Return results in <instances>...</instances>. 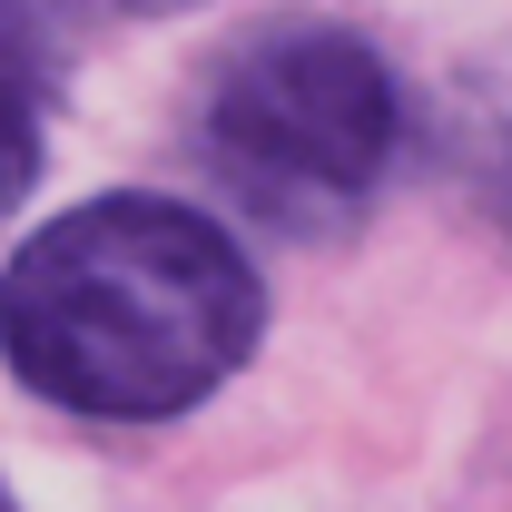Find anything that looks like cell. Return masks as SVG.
<instances>
[{
  "label": "cell",
  "mask_w": 512,
  "mask_h": 512,
  "mask_svg": "<svg viewBox=\"0 0 512 512\" xmlns=\"http://www.w3.org/2000/svg\"><path fill=\"white\" fill-rule=\"evenodd\" d=\"M50 89H60V30L30 0H0V227L50 158Z\"/></svg>",
  "instance_id": "3"
},
{
  "label": "cell",
  "mask_w": 512,
  "mask_h": 512,
  "mask_svg": "<svg viewBox=\"0 0 512 512\" xmlns=\"http://www.w3.org/2000/svg\"><path fill=\"white\" fill-rule=\"evenodd\" d=\"M109 10H138V20H158V10H188V0H109Z\"/></svg>",
  "instance_id": "5"
},
{
  "label": "cell",
  "mask_w": 512,
  "mask_h": 512,
  "mask_svg": "<svg viewBox=\"0 0 512 512\" xmlns=\"http://www.w3.org/2000/svg\"><path fill=\"white\" fill-rule=\"evenodd\" d=\"M404 148V89L345 20H266L197 89V158L256 227L335 237Z\"/></svg>",
  "instance_id": "2"
},
{
  "label": "cell",
  "mask_w": 512,
  "mask_h": 512,
  "mask_svg": "<svg viewBox=\"0 0 512 512\" xmlns=\"http://www.w3.org/2000/svg\"><path fill=\"white\" fill-rule=\"evenodd\" d=\"M256 335L266 276L247 247L158 188L79 197L0 266V365L60 414H188L256 355Z\"/></svg>",
  "instance_id": "1"
},
{
  "label": "cell",
  "mask_w": 512,
  "mask_h": 512,
  "mask_svg": "<svg viewBox=\"0 0 512 512\" xmlns=\"http://www.w3.org/2000/svg\"><path fill=\"white\" fill-rule=\"evenodd\" d=\"M463 188H473V207L512 237V89H483V99H473V128H463Z\"/></svg>",
  "instance_id": "4"
},
{
  "label": "cell",
  "mask_w": 512,
  "mask_h": 512,
  "mask_svg": "<svg viewBox=\"0 0 512 512\" xmlns=\"http://www.w3.org/2000/svg\"><path fill=\"white\" fill-rule=\"evenodd\" d=\"M0 512H20V503H10V483H0Z\"/></svg>",
  "instance_id": "6"
}]
</instances>
